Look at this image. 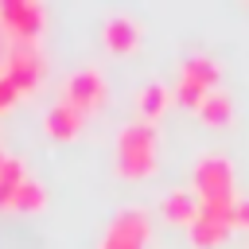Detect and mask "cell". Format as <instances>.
Segmentation results:
<instances>
[{
  "mask_svg": "<svg viewBox=\"0 0 249 249\" xmlns=\"http://www.w3.org/2000/svg\"><path fill=\"white\" fill-rule=\"evenodd\" d=\"M117 171L128 179H144L156 171V124L132 121L117 132Z\"/></svg>",
  "mask_w": 249,
  "mask_h": 249,
  "instance_id": "cell-1",
  "label": "cell"
},
{
  "mask_svg": "<svg viewBox=\"0 0 249 249\" xmlns=\"http://www.w3.org/2000/svg\"><path fill=\"white\" fill-rule=\"evenodd\" d=\"M191 191L210 202V198H233V167L218 152H202L195 171H191Z\"/></svg>",
  "mask_w": 249,
  "mask_h": 249,
  "instance_id": "cell-2",
  "label": "cell"
},
{
  "mask_svg": "<svg viewBox=\"0 0 249 249\" xmlns=\"http://www.w3.org/2000/svg\"><path fill=\"white\" fill-rule=\"evenodd\" d=\"M43 70H47V62H43V54H39L35 43H8V54H4V70L0 74L19 93H31L43 82Z\"/></svg>",
  "mask_w": 249,
  "mask_h": 249,
  "instance_id": "cell-3",
  "label": "cell"
},
{
  "mask_svg": "<svg viewBox=\"0 0 249 249\" xmlns=\"http://www.w3.org/2000/svg\"><path fill=\"white\" fill-rule=\"evenodd\" d=\"M43 27V4L35 0H0V35L8 43H35Z\"/></svg>",
  "mask_w": 249,
  "mask_h": 249,
  "instance_id": "cell-4",
  "label": "cell"
},
{
  "mask_svg": "<svg viewBox=\"0 0 249 249\" xmlns=\"http://www.w3.org/2000/svg\"><path fill=\"white\" fill-rule=\"evenodd\" d=\"M148 230H152V226H148V210L128 206V210H121V214L113 218V226H109V233L101 237L97 249H144Z\"/></svg>",
  "mask_w": 249,
  "mask_h": 249,
  "instance_id": "cell-5",
  "label": "cell"
},
{
  "mask_svg": "<svg viewBox=\"0 0 249 249\" xmlns=\"http://www.w3.org/2000/svg\"><path fill=\"white\" fill-rule=\"evenodd\" d=\"M62 101L74 105L82 117L93 113V109H101V105H105V82H101V74H97L93 66L74 70V74L66 78V86H62Z\"/></svg>",
  "mask_w": 249,
  "mask_h": 249,
  "instance_id": "cell-6",
  "label": "cell"
},
{
  "mask_svg": "<svg viewBox=\"0 0 249 249\" xmlns=\"http://www.w3.org/2000/svg\"><path fill=\"white\" fill-rule=\"evenodd\" d=\"M160 210H163V218H167V222H175V226H187V230H191V226L198 222V214H202V198H198L191 187H179V191H171V195L163 198V206H160Z\"/></svg>",
  "mask_w": 249,
  "mask_h": 249,
  "instance_id": "cell-7",
  "label": "cell"
},
{
  "mask_svg": "<svg viewBox=\"0 0 249 249\" xmlns=\"http://www.w3.org/2000/svg\"><path fill=\"white\" fill-rule=\"evenodd\" d=\"M105 47L113 51V54H124V51H132L136 43H140V23L132 19V16H124V12H117V16H109L105 19Z\"/></svg>",
  "mask_w": 249,
  "mask_h": 249,
  "instance_id": "cell-8",
  "label": "cell"
},
{
  "mask_svg": "<svg viewBox=\"0 0 249 249\" xmlns=\"http://www.w3.org/2000/svg\"><path fill=\"white\" fill-rule=\"evenodd\" d=\"M43 124H47V132L54 136V140H70V136H78V128H82V113L74 109V105H66L62 97L47 109V117H43Z\"/></svg>",
  "mask_w": 249,
  "mask_h": 249,
  "instance_id": "cell-9",
  "label": "cell"
},
{
  "mask_svg": "<svg viewBox=\"0 0 249 249\" xmlns=\"http://www.w3.org/2000/svg\"><path fill=\"white\" fill-rule=\"evenodd\" d=\"M218 74H222V66H218L210 54H191V58H183V66H179V78L198 82V86H206V89H218Z\"/></svg>",
  "mask_w": 249,
  "mask_h": 249,
  "instance_id": "cell-10",
  "label": "cell"
},
{
  "mask_svg": "<svg viewBox=\"0 0 249 249\" xmlns=\"http://www.w3.org/2000/svg\"><path fill=\"white\" fill-rule=\"evenodd\" d=\"M198 117H202V124H214V128L230 124V121H233V101H230V93H226V89H210L206 101L198 105Z\"/></svg>",
  "mask_w": 249,
  "mask_h": 249,
  "instance_id": "cell-11",
  "label": "cell"
},
{
  "mask_svg": "<svg viewBox=\"0 0 249 249\" xmlns=\"http://www.w3.org/2000/svg\"><path fill=\"white\" fill-rule=\"evenodd\" d=\"M226 237H230V226L218 222V218H202V214H198V222L191 226V241H195L198 249H214V245H222Z\"/></svg>",
  "mask_w": 249,
  "mask_h": 249,
  "instance_id": "cell-12",
  "label": "cell"
},
{
  "mask_svg": "<svg viewBox=\"0 0 249 249\" xmlns=\"http://www.w3.org/2000/svg\"><path fill=\"white\" fill-rule=\"evenodd\" d=\"M27 179V171L19 167V160H4V167H0V210H12V198H16V191H19V183Z\"/></svg>",
  "mask_w": 249,
  "mask_h": 249,
  "instance_id": "cell-13",
  "label": "cell"
},
{
  "mask_svg": "<svg viewBox=\"0 0 249 249\" xmlns=\"http://www.w3.org/2000/svg\"><path fill=\"white\" fill-rule=\"evenodd\" d=\"M43 206H47V191H43L35 179H23L19 191H16V198H12V210H19V214H39Z\"/></svg>",
  "mask_w": 249,
  "mask_h": 249,
  "instance_id": "cell-14",
  "label": "cell"
},
{
  "mask_svg": "<svg viewBox=\"0 0 249 249\" xmlns=\"http://www.w3.org/2000/svg\"><path fill=\"white\" fill-rule=\"evenodd\" d=\"M167 97H171V89L167 86H160V82H152V86H144L140 89V113H144V121H152V117H160L163 109H167Z\"/></svg>",
  "mask_w": 249,
  "mask_h": 249,
  "instance_id": "cell-15",
  "label": "cell"
},
{
  "mask_svg": "<svg viewBox=\"0 0 249 249\" xmlns=\"http://www.w3.org/2000/svg\"><path fill=\"white\" fill-rule=\"evenodd\" d=\"M206 86H198V82H187V78H179V86H175V97H179V105H187V109H195L198 113V105L206 101Z\"/></svg>",
  "mask_w": 249,
  "mask_h": 249,
  "instance_id": "cell-16",
  "label": "cell"
},
{
  "mask_svg": "<svg viewBox=\"0 0 249 249\" xmlns=\"http://www.w3.org/2000/svg\"><path fill=\"white\" fill-rule=\"evenodd\" d=\"M16 97H19V89H16V86H12V82H8L4 74H0V113H4V109H8V105H12Z\"/></svg>",
  "mask_w": 249,
  "mask_h": 249,
  "instance_id": "cell-17",
  "label": "cell"
},
{
  "mask_svg": "<svg viewBox=\"0 0 249 249\" xmlns=\"http://www.w3.org/2000/svg\"><path fill=\"white\" fill-rule=\"evenodd\" d=\"M237 226H249V198H237V214H233Z\"/></svg>",
  "mask_w": 249,
  "mask_h": 249,
  "instance_id": "cell-18",
  "label": "cell"
}]
</instances>
